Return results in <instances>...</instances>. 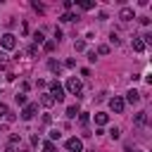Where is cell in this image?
Here are the masks:
<instances>
[{
    "instance_id": "6da1fadb",
    "label": "cell",
    "mask_w": 152,
    "mask_h": 152,
    "mask_svg": "<svg viewBox=\"0 0 152 152\" xmlns=\"http://www.w3.org/2000/svg\"><path fill=\"white\" fill-rule=\"evenodd\" d=\"M50 95H52V100L55 102H62L64 100V86L55 78V81H50Z\"/></svg>"
},
{
    "instance_id": "7a4b0ae2",
    "label": "cell",
    "mask_w": 152,
    "mask_h": 152,
    "mask_svg": "<svg viewBox=\"0 0 152 152\" xmlns=\"http://www.w3.org/2000/svg\"><path fill=\"white\" fill-rule=\"evenodd\" d=\"M66 90H69L71 95L81 97V90H83V86H81V81H78L76 76H69V78H66Z\"/></svg>"
},
{
    "instance_id": "3957f363",
    "label": "cell",
    "mask_w": 152,
    "mask_h": 152,
    "mask_svg": "<svg viewBox=\"0 0 152 152\" xmlns=\"http://www.w3.org/2000/svg\"><path fill=\"white\" fill-rule=\"evenodd\" d=\"M109 109H112L114 114H124V109H126V102H124V97H121V95H114V97L109 100Z\"/></svg>"
},
{
    "instance_id": "277c9868",
    "label": "cell",
    "mask_w": 152,
    "mask_h": 152,
    "mask_svg": "<svg viewBox=\"0 0 152 152\" xmlns=\"http://www.w3.org/2000/svg\"><path fill=\"white\" fill-rule=\"evenodd\" d=\"M36 112H38V102H28V104H24V109H21V119H24V121H31V119L36 116Z\"/></svg>"
},
{
    "instance_id": "5b68a950",
    "label": "cell",
    "mask_w": 152,
    "mask_h": 152,
    "mask_svg": "<svg viewBox=\"0 0 152 152\" xmlns=\"http://www.w3.org/2000/svg\"><path fill=\"white\" fill-rule=\"evenodd\" d=\"M0 45H2L5 50H14V48H17V38H14L12 33H5V36L0 38Z\"/></svg>"
},
{
    "instance_id": "8992f818",
    "label": "cell",
    "mask_w": 152,
    "mask_h": 152,
    "mask_svg": "<svg viewBox=\"0 0 152 152\" xmlns=\"http://www.w3.org/2000/svg\"><path fill=\"white\" fill-rule=\"evenodd\" d=\"M66 150H69V152H81V150H83L81 138H76V135H74V138H69V140H66Z\"/></svg>"
},
{
    "instance_id": "52a82bcc",
    "label": "cell",
    "mask_w": 152,
    "mask_h": 152,
    "mask_svg": "<svg viewBox=\"0 0 152 152\" xmlns=\"http://www.w3.org/2000/svg\"><path fill=\"white\" fill-rule=\"evenodd\" d=\"M124 102H128V104H138V102H140V93H138L135 88H131V90L126 93V100H124Z\"/></svg>"
},
{
    "instance_id": "ba28073f",
    "label": "cell",
    "mask_w": 152,
    "mask_h": 152,
    "mask_svg": "<svg viewBox=\"0 0 152 152\" xmlns=\"http://www.w3.org/2000/svg\"><path fill=\"white\" fill-rule=\"evenodd\" d=\"M133 17H135V14H133V7H121V10H119V19H121V21H131Z\"/></svg>"
},
{
    "instance_id": "9c48e42d",
    "label": "cell",
    "mask_w": 152,
    "mask_h": 152,
    "mask_svg": "<svg viewBox=\"0 0 152 152\" xmlns=\"http://www.w3.org/2000/svg\"><path fill=\"white\" fill-rule=\"evenodd\" d=\"M133 124H135V126H145V124H147V112H138V114L133 116Z\"/></svg>"
},
{
    "instance_id": "30bf717a",
    "label": "cell",
    "mask_w": 152,
    "mask_h": 152,
    "mask_svg": "<svg viewBox=\"0 0 152 152\" xmlns=\"http://www.w3.org/2000/svg\"><path fill=\"white\" fill-rule=\"evenodd\" d=\"M40 104H43V107H52V104H55L52 95H50V93H43V95H40Z\"/></svg>"
},
{
    "instance_id": "8fae6325",
    "label": "cell",
    "mask_w": 152,
    "mask_h": 152,
    "mask_svg": "<svg viewBox=\"0 0 152 152\" xmlns=\"http://www.w3.org/2000/svg\"><path fill=\"white\" fill-rule=\"evenodd\" d=\"M78 112H81V109H78V104H69V107H66V119H76V116H78Z\"/></svg>"
},
{
    "instance_id": "7c38bea8",
    "label": "cell",
    "mask_w": 152,
    "mask_h": 152,
    "mask_svg": "<svg viewBox=\"0 0 152 152\" xmlns=\"http://www.w3.org/2000/svg\"><path fill=\"white\" fill-rule=\"evenodd\" d=\"M59 19H62V21H76V19H81V17H78L76 12H64Z\"/></svg>"
},
{
    "instance_id": "4fadbf2b",
    "label": "cell",
    "mask_w": 152,
    "mask_h": 152,
    "mask_svg": "<svg viewBox=\"0 0 152 152\" xmlns=\"http://www.w3.org/2000/svg\"><path fill=\"white\" fill-rule=\"evenodd\" d=\"M131 45H133V50H135V52H142V50H145V43H142L138 36L133 38V43H131Z\"/></svg>"
},
{
    "instance_id": "5bb4252c",
    "label": "cell",
    "mask_w": 152,
    "mask_h": 152,
    "mask_svg": "<svg viewBox=\"0 0 152 152\" xmlns=\"http://www.w3.org/2000/svg\"><path fill=\"white\" fill-rule=\"evenodd\" d=\"M88 121H90V114H88V112H78V124H81L83 128L88 126Z\"/></svg>"
},
{
    "instance_id": "9a60e30c",
    "label": "cell",
    "mask_w": 152,
    "mask_h": 152,
    "mask_svg": "<svg viewBox=\"0 0 152 152\" xmlns=\"http://www.w3.org/2000/svg\"><path fill=\"white\" fill-rule=\"evenodd\" d=\"M107 121H109V116H107V114H102V112H97V114H95V124H97V126H104Z\"/></svg>"
},
{
    "instance_id": "2e32d148",
    "label": "cell",
    "mask_w": 152,
    "mask_h": 152,
    "mask_svg": "<svg viewBox=\"0 0 152 152\" xmlns=\"http://www.w3.org/2000/svg\"><path fill=\"white\" fill-rule=\"evenodd\" d=\"M78 7H81V10H93L95 2H93V0H78Z\"/></svg>"
},
{
    "instance_id": "e0dca14e",
    "label": "cell",
    "mask_w": 152,
    "mask_h": 152,
    "mask_svg": "<svg viewBox=\"0 0 152 152\" xmlns=\"http://www.w3.org/2000/svg\"><path fill=\"white\" fill-rule=\"evenodd\" d=\"M48 66H50V71H55V74H59V71H62V64H59V62H55V59H50V62H48Z\"/></svg>"
},
{
    "instance_id": "ac0fdd59",
    "label": "cell",
    "mask_w": 152,
    "mask_h": 152,
    "mask_svg": "<svg viewBox=\"0 0 152 152\" xmlns=\"http://www.w3.org/2000/svg\"><path fill=\"white\" fill-rule=\"evenodd\" d=\"M55 48H57V43H55V40H45V43H43V50H45V52H52Z\"/></svg>"
},
{
    "instance_id": "d6986e66",
    "label": "cell",
    "mask_w": 152,
    "mask_h": 152,
    "mask_svg": "<svg viewBox=\"0 0 152 152\" xmlns=\"http://www.w3.org/2000/svg\"><path fill=\"white\" fill-rule=\"evenodd\" d=\"M109 43H112V45H121V38H119V33H114V31H112V33H109Z\"/></svg>"
},
{
    "instance_id": "ffe728a7",
    "label": "cell",
    "mask_w": 152,
    "mask_h": 152,
    "mask_svg": "<svg viewBox=\"0 0 152 152\" xmlns=\"http://www.w3.org/2000/svg\"><path fill=\"white\" fill-rule=\"evenodd\" d=\"M33 40H36V45H38V43H45V36H43V31H36V33H33Z\"/></svg>"
},
{
    "instance_id": "44dd1931",
    "label": "cell",
    "mask_w": 152,
    "mask_h": 152,
    "mask_svg": "<svg viewBox=\"0 0 152 152\" xmlns=\"http://www.w3.org/2000/svg\"><path fill=\"white\" fill-rule=\"evenodd\" d=\"M74 50H76V52H83V50H86V40H76V43H74Z\"/></svg>"
},
{
    "instance_id": "7402d4cb",
    "label": "cell",
    "mask_w": 152,
    "mask_h": 152,
    "mask_svg": "<svg viewBox=\"0 0 152 152\" xmlns=\"http://www.w3.org/2000/svg\"><path fill=\"white\" fill-rule=\"evenodd\" d=\"M14 100H17V104H26V93H17Z\"/></svg>"
},
{
    "instance_id": "603a6c76",
    "label": "cell",
    "mask_w": 152,
    "mask_h": 152,
    "mask_svg": "<svg viewBox=\"0 0 152 152\" xmlns=\"http://www.w3.org/2000/svg\"><path fill=\"white\" fill-rule=\"evenodd\" d=\"M43 150H45V152H55V142H52V140H45V142H43Z\"/></svg>"
},
{
    "instance_id": "cb8c5ba5",
    "label": "cell",
    "mask_w": 152,
    "mask_h": 152,
    "mask_svg": "<svg viewBox=\"0 0 152 152\" xmlns=\"http://www.w3.org/2000/svg\"><path fill=\"white\" fill-rule=\"evenodd\" d=\"M31 7H33V10H36V12H38V14H43V12H45V7H43V5H40V2H36V0H33V2H31Z\"/></svg>"
},
{
    "instance_id": "d4e9b609",
    "label": "cell",
    "mask_w": 152,
    "mask_h": 152,
    "mask_svg": "<svg viewBox=\"0 0 152 152\" xmlns=\"http://www.w3.org/2000/svg\"><path fill=\"white\" fill-rule=\"evenodd\" d=\"M95 55H109V45H100Z\"/></svg>"
},
{
    "instance_id": "484cf974",
    "label": "cell",
    "mask_w": 152,
    "mask_h": 152,
    "mask_svg": "<svg viewBox=\"0 0 152 152\" xmlns=\"http://www.w3.org/2000/svg\"><path fill=\"white\" fill-rule=\"evenodd\" d=\"M5 66H7V55L0 50V69H5Z\"/></svg>"
},
{
    "instance_id": "4316f807",
    "label": "cell",
    "mask_w": 152,
    "mask_h": 152,
    "mask_svg": "<svg viewBox=\"0 0 152 152\" xmlns=\"http://www.w3.org/2000/svg\"><path fill=\"white\" fill-rule=\"evenodd\" d=\"M140 40H142V43H145V45H152V33H145V36H142V38H140Z\"/></svg>"
},
{
    "instance_id": "83f0119b",
    "label": "cell",
    "mask_w": 152,
    "mask_h": 152,
    "mask_svg": "<svg viewBox=\"0 0 152 152\" xmlns=\"http://www.w3.org/2000/svg\"><path fill=\"white\" fill-rule=\"evenodd\" d=\"M109 135H112L114 140H119V138H121V131H119V128H112V131H109Z\"/></svg>"
},
{
    "instance_id": "f1b7e54d",
    "label": "cell",
    "mask_w": 152,
    "mask_h": 152,
    "mask_svg": "<svg viewBox=\"0 0 152 152\" xmlns=\"http://www.w3.org/2000/svg\"><path fill=\"white\" fill-rule=\"evenodd\" d=\"M17 142H19V135H17V133H12V135H10V145H12V147H17Z\"/></svg>"
},
{
    "instance_id": "f546056e",
    "label": "cell",
    "mask_w": 152,
    "mask_h": 152,
    "mask_svg": "<svg viewBox=\"0 0 152 152\" xmlns=\"http://www.w3.org/2000/svg\"><path fill=\"white\" fill-rule=\"evenodd\" d=\"M62 5H64V10H66V12H71V7H74V0H64Z\"/></svg>"
},
{
    "instance_id": "4dcf8cb0",
    "label": "cell",
    "mask_w": 152,
    "mask_h": 152,
    "mask_svg": "<svg viewBox=\"0 0 152 152\" xmlns=\"http://www.w3.org/2000/svg\"><path fill=\"white\" fill-rule=\"evenodd\" d=\"M5 119H7V121H10V124H12V121H14V119H17V114H14V112H10V109H7V114H5Z\"/></svg>"
},
{
    "instance_id": "1f68e13d",
    "label": "cell",
    "mask_w": 152,
    "mask_h": 152,
    "mask_svg": "<svg viewBox=\"0 0 152 152\" xmlns=\"http://www.w3.org/2000/svg\"><path fill=\"white\" fill-rule=\"evenodd\" d=\"M50 138H52V140H59V138H62V133L55 128V131H50Z\"/></svg>"
},
{
    "instance_id": "d6a6232c",
    "label": "cell",
    "mask_w": 152,
    "mask_h": 152,
    "mask_svg": "<svg viewBox=\"0 0 152 152\" xmlns=\"http://www.w3.org/2000/svg\"><path fill=\"white\" fill-rule=\"evenodd\" d=\"M5 114H7V104H2V102H0V119H2Z\"/></svg>"
},
{
    "instance_id": "836d02e7",
    "label": "cell",
    "mask_w": 152,
    "mask_h": 152,
    "mask_svg": "<svg viewBox=\"0 0 152 152\" xmlns=\"http://www.w3.org/2000/svg\"><path fill=\"white\" fill-rule=\"evenodd\" d=\"M88 59H90V62H95V59H97V55H95V50H90V52H88Z\"/></svg>"
},
{
    "instance_id": "e575fe53",
    "label": "cell",
    "mask_w": 152,
    "mask_h": 152,
    "mask_svg": "<svg viewBox=\"0 0 152 152\" xmlns=\"http://www.w3.org/2000/svg\"><path fill=\"white\" fill-rule=\"evenodd\" d=\"M66 66H69V69H74V66H76V59H71V57H69V59H66Z\"/></svg>"
},
{
    "instance_id": "d590c367",
    "label": "cell",
    "mask_w": 152,
    "mask_h": 152,
    "mask_svg": "<svg viewBox=\"0 0 152 152\" xmlns=\"http://www.w3.org/2000/svg\"><path fill=\"white\" fill-rule=\"evenodd\" d=\"M28 88H31V83H28V81H24V83H21V93H26Z\"/></svg>"
},
{
    "instance_id": "8d00e7d4",
    "label": "cell",
    "mask_w": 152,
    "mask_h": 152,
    "mask_svg": "<svg viewBox=\"0 0 152 152\" xmlns=\"http://www.w3.org/2000/svg\"><path fill=\"white\" fill-rule=\"evenodd\" d=\"M5 152H17V150H14L12 145H7V150H5Z\"/></svg>"
}]
</instances>
